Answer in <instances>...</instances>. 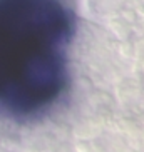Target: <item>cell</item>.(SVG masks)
I'll list each match as a JSON object with an SVG mask.
<instances>
[{
    "instance_id": "obj_1",
    "label": "cell",
    "mask_w": 144,
    "mask_h": 152,
    "mask_svg": "<svg viewBox=\"0 0 144 152\" xmlns=\"http://www.w3.org/2000/svg\"><path fill=\"white\" fill-rule=\"evenodd\" d=\"M69 0H0V117L35 121L69 89Z\"/></svg>"
}]
</instances>
